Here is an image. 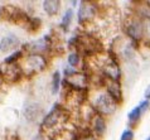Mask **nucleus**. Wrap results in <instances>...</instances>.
Wrapping results in <instances>:
<instances>
[{"instance_id": "17", "label": "nucleus", "mask_w": 150, "mask_h": 140, "mask_svg": "<svg viewBox=\"0 0 150 140\" xmlns=\"http://www.w3.org/2000/svg\"><path fill=\"white\" fill-rule=\"evenodd\" d=\"M145 140H150V136H148V138H146V139H145Z\"/></svg>"}, {"instance_id": "7", "label": "nucleus", "mask_w": 150, "mask_h": 140, "mask_svg": "<svg viewBox=\"0 0 150 140\" xmlns=\"http://www.w3.org/2000/svg\"><path fill=\"white\" fill-rule=\"evenodd\" d=\"M28 63H29V67H32L33 69L34 68L43 69L45 67V64H47L44 57H42V56H30L28 58Z\"/></svg>"}, {"instance_id": "8", "label": "nucleus", "mask_w": 150, "mask_h": 140, "mask_svg": "<svg viewBox=\"0 0 150 140\" xmlns=\"http://www.w3.org/2000/svg\"><path fill=\"white\" fill-rule=\"evenodd\" d=\"M93 131L97 135H103L106 131V121L102 116H96L93 121Z\"/></svg>"}, {"instance_id": "14", "label": "nucleus", "mask_w": 150, "mask_h": 140, "mask_svg": "<svg viewBox=\"0 0 150 140\" xmlns=\"http://www.w3.org/2000/svg\"><path fill=\"white\" fill-rule=\"evenodd\" d=\"M20 56H23V53L22 52H15V53H13L11 56H9L8 58H5V63H11V64H14V62L15 61H18L19 59V57Z\"/></svg>"}, {"instance_id": "18", "label": "nucleus", "mask_w": 150, "mask_h": 140, "mask_svg": "<svg viewBox=\"0 0 150 140\" xmlns=\"http://www.w3.org/2000/svg\"><path fill=\"white\" fill-rule=\"evenodd\" d=\"M148 3H149V4H150V1H148Z\"/></svg>"}, {"instance_id": "4", "label": "nucleus", "mask_w": 150, "mask_h": 140, "mask_svg": "<svg viewBox=\"0 0 150 140\" xmlns=\"http://www.w3.org/2000/svg\"><path fill=\"white\" fill-rule=\"evenodd\" d=\"M107 95H109L116 104L122 102V91H121V87H120L119 82L111 81L110 83L107 85Z\"/></svg>"}, {"instance_id": "12", "label": "nucleus", "mask_w": 150, "mask_h": 140, "mask_svg": "<svg viewBox=\"0 0 150 140\" xmlns=\"http://www.w3.org/2000/svg\"><path fill=\"white\" fill-rule=\"evenodd\" d=\"M68 63L72 67H76V66L80 63V54L78 53H71L68 56Z\"/></svg>"}, {"instance_id": "11", "label": "nucleus", "mask_w": 150, "mask_h": 140, "mask_svg": "<svg viewBox=\"0 0 150 140\" xmlns=\"http://www.w3.org/2000/svg\"><path fill=\"white\" fill-rule=\"evenodd\" d=\"M59 86H61V73L56 71L52 77V92L57 93L58 90H59Z\"/></svg>"}, {"instance_id": "15", "label": "nucleus", "mask_w": 150, "mask_h": 140, "mask_svg": "<svg viewBox=\"0 0 150 140\" xmlns=\"http://www.w3.org/2000/svg\"><path fill=\"white\" fill-rule=\"evenodd\" d=\"M139 106L141 107V111H143V114L145 112V111H148V109L150 107V101H148V100H143L139 104Z\"/></svg>"}, {"instance_id": "1", "label": "nucleus", "mask_w": 150, "mask_h": 140, "mask_svg": "<svg viewBox=\"0 0 150 140\" xmlns=\"http://www.w3.org/2000/svg\"><path fill=\"white\" fill-rule=\"evenodd\" d=\"M116 102L112 100L109 95H101L97 97V100L95 101V109L102 115H111L115 112L116 110Z\"/></svg>"}, {"instance_id": "16", "label": "nucleus", "mask_w": 150, "mask_h": 140, "mask_svg": "<svg viewBox=\"0 0 150 140\" xmlns=\"http://www.w3.org/2000/svg\"><path fill=\"white\" fill-rule=\"evenodd\" d=\"M144 97H145V100H150V85L146 87V90H145V92H144Z\"/></svg>"}, {"instance_id": "3", "label": "nucleus", "mask_w": 150, "mask_h": 140, "mask_svg": "<svg viewBox=\"0 0 150 140\" xmlns=\"http://www.w3.org/2000/svg\"><path fill=\"white\" fill-rule=\"evenodd\" d=\"M95 14H96V8L92 4L83 1L81 3V8H80V11H78V22L81 24L86 23L87 20L92 19Z\"/></svg>"}, {"instance_id": "2", "label": "nucleus", "mask_w": 150, "mask_h": 140, "mask_svg": "<svg viewBox=\"0 0 150 140\" xmlns=\"http://www.w3.org/2000/svg\"><path fill=\"white\" fill-rule=\"evenodd\" d=\"M125 30H126V34L130 37V39L132 42L136 43L143 39V37H144V24L140 19L134 18L129 22Z\"/></svg>"}, {"instance_id": "10", "label": "nucleus", "mask_w": 150, "mask_h": 140, "mask_svg": "<svg viewBox=\"0 0 150 140\" xmlns=\"http://www.w3.org/2000/svg\"><path fill=\"white\" fill-rule=\"evenodd\" d=\"M72 16H73V10L72 9H68L64 13V16L62 18V23H61V27L63 28L64 30H67L68 25L71 24V22H72Z\"/></svg>"}, {"instance_id": "13", "label": "nucleus", "mask_w": 150, "mask_h": 140, "mask_svg": "<svg viewBox=\"0 0 150 140\" xmlns=\"http://www.w3.org/2000/svg\"><path fill=\"white\" fill-rule=\"evenodd\" d=\"M120 140H134V131L131 129H126L122 131Z\"/></svg>"}, {"instance_id": "6", "label": "nucleus", "mask_w": 150, "mask_h": 140, "mask_svg": "<svg viewBox=\"0 0 150 140\" xmlns=\"http://www.w3.org/2000/svg\"><path fill=\"white\" fill-rule=\"evenodd\" d=\"M61 3L58 1V0H45V1H43V9L44 11L47 13L48 15H56L58 11H59V6Z\"/></svg>"}, {"instance_id": "5", "label": "nucleus", "mask_w": 150, "mask_h": 140, "mask_svg": "<svg viewBox=\"0 0 150 140\" xmlns=\"http://www.w3.org/2000/svg\"><path fill=\"white\" fill-rule=\"evenodd\" d=\"M19 46V39L15 35H8L0 40V52H10Z\"/></svg>"}, {"instance_id": "9", "label": "nucleus", "mask_w": 150, "mask_h": 140, "mask_svg": "<svg viewBox=\"0 0 150 140\" xmlns=\"http://www.w3.org/2000/svg\"><path fill=\"white\" fill-rule=\"evenodd\" d=\"M141 115H143V111H141L140 106L137 105V106H135V107L127 114V120H129V122H130L131 125H136L137 122L140 121Z\"/></svg>"}]
</instances>
